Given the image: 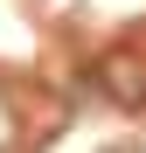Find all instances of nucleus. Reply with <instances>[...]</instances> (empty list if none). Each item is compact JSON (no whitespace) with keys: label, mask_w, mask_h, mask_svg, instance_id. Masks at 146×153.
Here are the masks:
<instances>
[{"label":"nucleus","mask_w":146,"mask_h":153,"mask_svg":"<svg viewBox=\"0 0 146 153\" xmlns=\"http://www.w3.org/2000/svg\"><path fill=\"white\" fill-rule=\"evenodd\" d=\"M104 76H111V97H125V105H146V63L111 56V63H104Z\"/></svg>","instance_id":"1"}]
</instances>
